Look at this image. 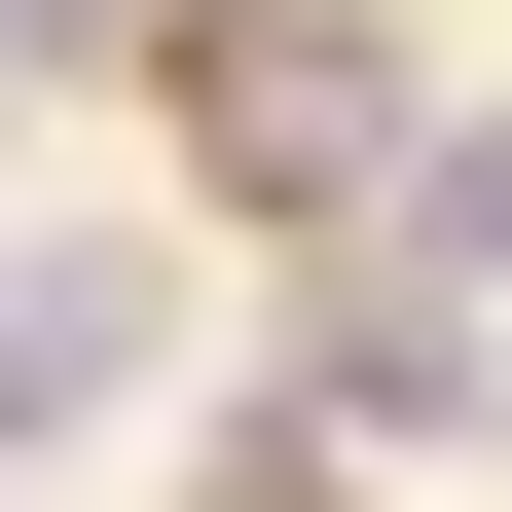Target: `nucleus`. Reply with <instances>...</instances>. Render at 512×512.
Segmentation results:
<instances>
[{
  "mask_svg": "<svg viewBox=\"0 0 512 512\" xmlns=\"http://www.w3.org/2000/svg\"><path fill=\"white\" fill-rule=\"evenodd\" d=\"M183 147H220V183H256V220H330V183H366V147H403V74H366L330 0H183Z\"/></svg>",
  "mask_w": 512,
  "mask_h": 512,
  "instance_id": "f257e3e1",
  "label": "nucleus"
},
{
  "mask_svg": "<svg viewBox=\"0 0 512 512\" xmlns=\"http://www.w3.org/2000/svg\"><path fill=\"white\" fill-rule=\"evenodd\" d=\"M147 330H183V293H147L110 220H0V476H74V439H147Z\"/></svg>",
  "mask_w": 512,
  "mask_h": 512,
  "instance_id": "f03ea898",
  "label": "nucleus"
},
{
  "mask_svg": "<svg viewBox=\"0 0 512 512\" xmlns=\"http://www.w3.org/2000/svg\"><path fill=\"white\" fill-rule=\"evenodd\" d=\"M439 256H512V110H476V147H439Z\"/></svg>",
  "mask_w": 512,
  "mask_h": 512,
  "instance_id": "7ed1b4c3",
  "label": "nucleus"
}]
</instances>
